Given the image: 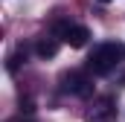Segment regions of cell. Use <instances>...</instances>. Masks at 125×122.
Returning a JSON list of instances; mask_svg holds the SVG:
<instances>
[{
	"label": "cell",
	"mask_w": 125,
	"mask_h": 122,
	"mask_svg": "<svg viewBox=\"0 0 125 122\" xmlns=\"http://www.w3.org/2000/svg\"><path fill=\"white\" fill-rule=\"evenodd\" d=\"M99 3H111V0H99Z\"/></svg>",
	"instance_id": "obj_7"
},
{
	"label": "cell",
	"mask_w": 125,
	"mask_h": 122,
	"mask_svg": "<svg viewBox=\"0 0 125 122\" xmlns=\"http://www.w3.org/2000/svg\"><path fill=\"white\" fill-rule=\"evenodd\" d=\"M114 113H116L114 99H111V96H102V99L93 105V111L87 113V122H111V119H114Z\"/></svg>",
	"instance_id": "obj_3"
},
{
	"label": "cell",
	"mask_w": 125,
	"mask_h": 122,
	"mask_svg": "<svg viewBox=\"0 0 125 122\" xmlns=\"http://www.w3.org/2000/svg\"><path fill=\"white\" fill-rule=\"evenodd\" d=\"M55 32H58V38H61L64 44H70V47H84L87 38H90L87 26H79V23H58Z\"/></svg>",
	"instance_id": "obj_2"
},
{
	"label": "cell",
	"mask_w": 125,
	"mask_h": 122,
	"mask_svg": "<svg viewBox=\"0 0 125 122\" xmlns=\"http://www.w3.org/2000/svg\"><path fill=\"white\" fill-rule=\"evenodd\" d=\"M6 122H32V119H23V116H18V119H6Z\"/></svg>",
	"instance_id": "obj_6"
},
{
	"label": "cell",
	"mask_w": 125,
	"mask_h": 122,
	"mask_svg": "<svg viewBox=\"0 0 125 122\" xmlns=\"http://www.w3.org/2000/svg\"><path fill=\"white\" fill-rule=\"evenodd\" d=\"M122 47L119 44H102V47H96L93 52H90V58H87V70L93 73V76H108V73H114L116 70V64L122 61Z\"/></svg>",
	"instance_id": "obj_1"
},
{
	"label": "cell",
	"mask_w": 125,
	"mask_h": 122,
	"mask_svg": "<svg viewBox=\"0 0 125 122\" xmlns=\"http://www.w3.org/2000/svg\"><path fill=\"white\" fill-rule=\"evenodd\" d=\"M87 84H90V81H87V76H82V73H70V76H64V90H70V93L87 96V93H90Z\"/></svg>",
	"instance_id": "obj_4"
},
{
	"label": "cell",
	"mask_w": 125,
	"mask_h": 122,
	"mask_svg": "<svg viewBox=\"0 0 125 122\" xmlns=\"http://www.w3.org/2000/svg\"><path fill=\"white\" fill-rule=\"evenodd\" d=\"M35 52H38L41 58H55V52H58V41H52V38H41L38 47H35Z\"/></svg>",
	"instance_id": "obj_5"
}]
</instances>
